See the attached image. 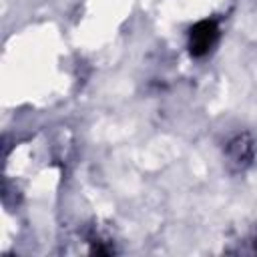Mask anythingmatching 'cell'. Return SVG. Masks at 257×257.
<instances>
[]
</instances>
